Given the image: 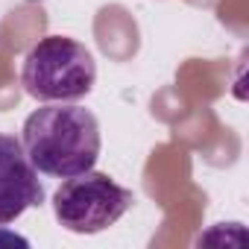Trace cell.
Here are the masks:
<instances>
[{
    "label": "cell",
    "mask_w": 249,
    "mask_h": 249,
    "mask_svg": "<svg viewBox=\"0 0 249 249\" xmlns=\"http://www.w3.org/2000/svg\"><path fill=\"white\" fill-rule=\"evenodd\" d=\"M30 3H38V0H30Z\"/></svg>",
    "instance_id": "obj_5"
},
{
    "label": "cell",
    "mask_w": 249,
    "mask_h": 249,
    "mask_svg": "<svg viewBox=\"0 0 249 249\" xmlns=\"http://www.w3.org/2000/svg\"><path fill=\"white\" fill-rule=\"evenodd\" d=\"M21 144L38 173L71 179L97 164L103 138L91 108L73 103H47L24 120Z\"/></svg>",
    "instance_id": "obj_1"
},
{
    "label": "cell",
    "mask_w": 249,
    "mask_h": 249,
    "mask_svg": "<svg viewBox=\"0 0 249 249\" xmlns=\"http://www.w3.org/2000/svg\"><path fill=\"white\" fill-rule=\"evenodd\" d=\"M135 205L129 188H120L106 173H76L59 185L53 194V214L62 229L73 234H97L114 226L123 214Z\"/></svg>",
    "instance_id": "obj_3"
},
{
    "label": "cell",
    "mask_w": 249,
    "mask_h": 249,
    "mask_svg": "<svg viewBox=\"0 0 249 249\" xmlns=\"http://www.w3.org/2000/svg\"><path fill=\"white\" fill-rule=\"evenodd\" d=\"M97 82V62L85 44L68 36H47L30 47L21 68V85L41 103L82 100Z\"/></svg>",
    "instance_id": "obj_2"
},
{
    "label": "cell",
    "mask_w": 249,
    "mask_h": 249,
    "mask_svg": "<svg viewBox=\"0 0 249 249\" xmlns=\"http://www.w3.org/2000/svg\"><path fill=\"white\" fill-rule=\"evenodd\" d=\"M44 202L38 170L15 135L0 132V226L15 223L27 208Z\"/></svg>",
    "instance_id": "obj_4"
}]
</instances>
